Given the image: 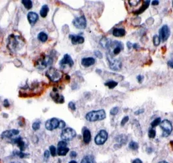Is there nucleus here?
Instances as JSON below:
<instances>
[{"instance_id": "nucleus-28", "label": "nucleus", "mask_w": 173, "mask_h": 163, "mask_svg": "<svg viewBox=\"0 0 173 163\" xmlns=\"http://www.w3.org/2000/svg\"><path fill=\"white\" fill-rule=\"evenodd\" d=\"M22 3L27 9H30L33 7V3L30 0H22Z\"/></svg>"}, {"instance_id": "nucleus-29", "label": "nucleus", "mask_w": 173, "mask_h": 163, "mask_svg": "<svg viewBox=\"0 0 173 163\" xmlns=\"http://www.w3.org/2000/svg\"><path fill=\"white\" fill-rule=\"evenodd\" d=\"M129 148L132 150H137L139 149V144L137 142H135L134 141H132L130 142L129 144Z\"/></svg>"}, {"instance_id": "nucleus-49", "label": "nucleus", "mask_w": 173, "mask_h": 163, "mask_svg": "<svg viewBox=\"0 0 173 163\" xmlns=\"http://www.w3.org/2000/svg\"><path fill=\"white\" fill-rule=\"evenodd\" d=\"M159 4V1H157V0H154V1H152V5H157Z\"/></svg>"}, {"instance_id": "nucleus-19", "label": "nucleus", "mask_w": 173, "mask_h": 163, "mask_svg": "<svg viewBox=\"0 0 173 163\" xmlns=\"http://www.w3.org/2000/svg\"><path fill=\"white\" fill-rule=\"evenodd\" d=\"M28 19L30 24H35L39 19V16L34 12H29L28 14Z\"/></svg>"}, {"instance_id": "nucleus-11", "label": "nucleus", "mask_w": 173, "mask_h": 163, "mask_svg": "<svg viewBox=\"0 0 173 163\" xmlns=\"http://www.w3.org/2000/svg\"><path fill=\"white\" fill-rule=\"evenodd\" d=\"M59 126V120L55 117L51 118L50 120L46 121L45 123V127L47 130H53L58 128Z\"/></svg>"}, {"instance_id": "nucleus-47", "label": "nucleus", "mask_w": 173, "mask_h": 163, "mask_svg": "<svg viewBox=\"0 0 173 163\" xmlns=\"http://www.w3.org/2000/svg\"><path fill=\"white\" fill-rule=\"evenodd\" d=\"M132 163H143V161L140 159H135L133 160Z\"/></svg>"}, {"instance_id": "nucleus-14", "label": "nucleus", "mask_w": 173, "mask_h": 163, "mask_svg": "<svg viewBox=\"0 0 173 163\" xmlns=\"http://www.w3.org/2000/svg\"><path fill=\"white\" fill-rule=\"evenodd\" d=\"M51 97L52 98V99L55 101V103H63L65 101V98H64L63 95H59L58 92H57V91H55L53 89V91L52 93H51Z\"/></svg>"}, {"instance_id": "nucleus-51", "label": "nucleus", "mask_w": 173, "mask_h": 163, "mask_svg": "<svg viewBox=\"0 0 173 163\" xmlns=\"http://www.w3.org/2000/svg\"><path fill=\"white\" fill-rule=\"evenodd\" d=\"M69 163H78V162H76V160H71V161L69 162Z\"/></svg>"}, {"instance_id": "nucleus-34", "label": "nucleus", "mask_w": 173, "mask_h": 163, "mask_svg": "<svg viewBox=\"0 0 173 163\" xmlns=\"http://www.w3.org/2000/svg\"><path fill=\"white\" fill-rule=\"evenodd\" d=\"M49 151H50V154L51 155V156L53 157L56 156L57 149L54 145H51V146L49 147Z\"/></svg>"}, {"instance_id": "nucleus-36", "label": "nucleus", "mask_w": 173, "mask_h": 163, "mask_svg": "<svg viewBox=\"0 0 173 163\" xmlns=\"http://www.w3.org/2000/svg\"><path fill=\"white\" fill-rule=\"evenodd\" d=\"M128 121H129V116H124V117H123V119L122 120V121H121L120 125L122 126V127H124Z\"/></svg>"}, {"instance_id": "nucleus-26", "label": "nucleus", "mask_w": 173, "mask_h": 163, "mask_svg": "<svg viewBox=\"0 0 173 163\" xmlns=\"http://www.w3.org/2000/svg\"><path fill=\"white\" fill-rule=\"evenodd\" d=\"M116 140H117V141L118 143H120V144H125L128 140L126 136L124 134L118 136V137H117V138H116Z\"/></svg>"}, {"instance_id": "nucleus-45", "label": "nucleus", "mask_w": 173, "mask_h": 163, "mask_svg": "<svg viewBox=\"0 0 173 163\" xmlns=\"http://www.w3.org/2000/svg\"><path fill=\"white\" fill-rule=\"evenodd\" d=\"M132 47L135 49V50H138V49H139V48H140V46H139V45L138 44H137V43H135V44H133V46H132Z\"/></svg>"}, {"instance_id": "nucleus-31", "label": "nucleus", "mask_w": 173, "mask_h": 163, "mask_svg": "<svg viewBox=\"0 0 173 163\" xmlns=\"http://www.w3.org/2000/svg\"><path fill=\"white\" fill-rule=\"evenodd\" d=\"M160 38L159 37V36L157 35H155L153 37V44H154L155 46H157L159 45L160 44Z\"/></svg>"}, {"instance_id": "nucleus-53", "label": "nucleus", "mask_w": 173, "mask_h": 163, "mask_svg": "<svg viewBox=\"0 0 173 163\" xmlns=\"http://www.w3.org/2000/svg\"><path fill=\"white\" fill-rule=\"evenodd\" d=\"M10 163H20V162H16V161H13V162H10Z\"/></svg>"}, {"instance_id": "nucleus-35", "label": "nucleus", "mask_w": 173, "mask_h": 163, "mask_svg": "<svg viewBox=\"0 0 173 163\" xmlns=\"http://www.w3.org/2000/svg\"><path fill=\"white\" fill-rule=\"evenodd\" d=\"M118 111H119V108L117 107H113V108H111V110H110V114L112 115H117L118 112Z\"/></svg>"}, {"instance_id": "nucleus-46", "label": "nucleus", "mask_w": 173, "mask_h": 163, "mask_svg": "<svg viewBox=\"0 0 173 163\" xmlns=\"http://www.w3.org/2000/svg\"><path fill=\"white\" fill-rule=\"evenodd\" d=\"M167 65H169L170 68L173 69V61H172V60H169V61H168V62H167Z\"/></svg>"}, {"instance_id": "nucleus-6", "label": "nucleus", "mask_w": 173, "mask_h": 163, "mask_svg": "<svg viewBox=\"0 0 173 163\" xmlns=\"http://www.w3.org/2000/svg\"><path fill=\"white\" fill-rule=\"evenodd\" d=\"M108 138V133L105 130H101L98 132L95 138V142L96 145H100L104 144Z\"/></svg>"}, {"instance_id": "nucleus-33", "label": "nucleus", "mask_w": 173, "mask_h": 163, "mask_svg": "<svg viewBox=\"0 0 173 163\" xmlns=\"http://www.w3.org/2000/svg\"><path fill=\"white\" fill-rule=\"evenodd\" d=\"M41 122H35L33 123L32 125V128H33V130L36 131V130H38L39 129H40L41 127Z\"/></svg>"}, {"instance_id": "nucleus-48", "label": "nucleus", "mask_w": 173, "mask_h": 163, "mask_svg": "<svg viewBox=\"0 0 173 163\" xmlns=\"http://www.w3.org/2000/svg\"><path fill=\"white\" fill-rule=\"evenodd\" d=\"M126 45H127V47H128V49H131V48H132V47L133 44H132V43H131V42L128 41Z\"/></svg>"}, {"instance_id": "nucleus-3", "label": "nucleus", "mask_w": 173, "mask_h": 163, "mask_svg": "<svg viewBox=\"0 0 173 163\" xmlns=\"http://www.w3.org/2000/svg\"><path fill=\"white\" fill-rule=\"evenodd\" d=\"M107 60L109 62V68L113 71H118L120 70V69L122 68V63L121 61L118 60H116L113 57L111 56V54L109 52L107 53Z\"/></svg>"}, {"instance_id": "nucleus-41", "label": "nucleus", "mask_w": 173, "mask_h": 163, "mask_svg": "<svg viewBox=\"0 0 173 163\" xmlns=\"http://www.w3.org/2000/svg\"><path fill=\"white\" fill-rule=\"evenodd\" d=\"M144 112H145L144 109H139L137 111H135V112H134V114L138 115L141 114V113H144Z\"/></svg>"}, {"instance_id": "nucleus-42", "label": "nucleus", "mask_w": 173, "mask_h": 163, "mask_svg": "<svg viewBox=\"0 0 173 163\" xmlns=\"http://www.w3.org/2000/svg\"><path fill=\"white\" fill-rule=\"evenodd\" d=\"M49 155H50V153H49V151H48V150L45 151V152H44V157H45V159H48L49 157Z\"/></svg>"}, {"instance_id": "nucleus-18", "label": "nucleus", "mask_w": 173, "mask_h": 163, "mask_svg": "<svg viewBox=\"0 0 173 163\" xmlns=\"http://www.w3.org/2000/svg\"><path fill=\"white\" fill-rule=\"evenodd\" d=\"M72 43L74 45L77 44H82L85 41V39L80 35H70Z\"/></svg>"}, {"instance_id": "nucleus-54", "label": "nucleus", "mask_w": 173, "mask_h": 163, "mask_svg": "<svg viewBox=\"0 0 173 163\" xmlns=\"http://www.w3.org/2000/svg\"><path fill=\"white\" fill-rule=\"evenodd\" d=\"M172 7H173V1H172Z\"/></svg>"}, {"instance_id": "nucleus-20", "label": "nucleus", "mask_w": 173, "mask_h": 163, "mask_svg": "<svg viewBox=\"0 0 173 163\" xmlns=\"http://www.w3.org/2000/svg\"><path fill=\"white\" fill-rule=\"evenodd\" d=\"M126 30L124 28H115L113 31V36L116 37H122L126 35Z\"/></svg>"}, {"instance_id": "nucleus-4", "label": "nucleus", "mask_w": 173, "mask_h": 163, "mask_svg": "<svg viewBox=\"0 0 173 163\" xmlns=\"http://www.w3.org/2000/svg\"><path fill=\"white\" fill-rule=\"evenodd\" d=\"M160 127L163 130V137H168L172 131V125L169 120H165L160 123Z\"/></svg>"}, {"instance_id": "nucleus-25", "label": "nucleus", "mask_w": 173, "mask_h": 163, "mask_svg": "<svg viewBox=\"0 0 173 163\" xmlns=\"http://www.w3.org/2000/svg\"><path fill=\"white\" fill-rule=\"evenodd\" d=\"M37 38H38L39 40L42 42V43H45V42L48 40V35H47V34L44 33V32H40L38 35Z\"/></svg>"}, {"instance_id": "nucleus-22", "label": "nucleus", "mask_w": 173, "mask_h": 163, "mask_svg": "<svg viewBox=\"0 0 173 163\" xmlns=\"http://www.w3.org/2000/svg\"><path fill=\"white\" fill-rule=\"evenodd\" d=\"M100 44L103 48H109V47H111V41L110 40H109L107 38L103 37L100 40Z\"/></svg>"}, {"instance_id": "nucleus-23", "label": "nucleus", "mask_w": 173, "mask_h": 163, "mask_svg": "<svg viewBox=\"0 0 173 163\" xmlns=\"http://www.w3.org/2000/svg\"><path fill=\"white\" fill-rule=\"evenodd\" d=\"M81 163H95V157L92 155H88L83 158Z\"/></svg>"}, {"instance_id": "nucleus-10", "label": "nucleus", "mask_w": 173, "mask_h": 163, "mask_svg": "<svg viewBox=\"0 0 173 163\" xmlns=\"http://www.w3.org/2000/svg\"><path fill=\"white\" fill-rule=\"evenodd\" d=\"M72 23L73 25L78 29H83L86 26V20L85 16H81L74 18L72 21Z\"/></svg>"}, {"instance_id": "nucleus-13", "label": "nucleus", "mask_w": 173, "mask_h": 163, "mask_svg": "<svg viewBox=\"0 0 173 163\" xmlns=\"http://www.w3.org/2000/svg\"><path fill=\"white\" fill-rule=\"evenodd\" d=\"M19 130L17 129H12V130H8L4 131L2 133L1 135V137L2 138H11L14 136L18 135L19 134Z\"/></svg>"}, {"instance_id": "nucleus-9", "label": "nucleus", "mask_w": 173, "mask_h": 163, "mask_svg": "<svg viewBox=\"0 0 173 163\" xmlns=\"http://www.w3.org/2000/svg\"><path fill=\"white\" fill-rule=\"evenodd\" d=\"M69 151V148L67 147V143L65 141L59 142L57 148V154L59 156H65Z\"/></svg>"}, {"instance_id": "nucleus-32", "label": "nucleus", "mask_w": 173, "mask_h": 163, "mask_svg": "<svg viewBox=\"0 0 173 163\" xmlns=\"http://www.w3.org/2000/svg\"><path fill=\"white\" fill-rule=\"evenodd\" d=\"M148 137L150 138H154L155 137V135H156V132H155V130L151 128V129H150L149 130H148Z\"/></svg>"}, {"instance_id": "nucleus-38", "label": "nucleus", "mask_w": 173, "mask_h": 163, "mask_svg": "<svg viewBox=\"0 0 173 163\" xmlns=\"http://www.w3.org/2000/svg\"><path fill=\"white\" fill-rule=\"evenodd\" d=\"M94 53H95V55L96 57H97L98 58H99V59H102V58L103 56H102V52H101L100 51H99V50H96V51L94 52Z\"/></svg>"}, {"instance_id": "nucleus-8", "label": "nucleus", "mask_w": 173, "mask_h": 163, "mask_svg": "<svg viewBox=\"0 0 173 163\" xmlns=\"http://www.w3.org/2000/svg\"><path fill=\"white\" fill-rule=\"evenodd\" d=\"M170 35V30L167 25L163 26L159 30V37L163 42L166 41Z\"/></svg>"}, {"instance_id": "nucleus-44", "label": "nucleus", "mask_w": 173, "mask_h": 163, "mask_svg": "<svg viewBox=\"0 0 173 163\" xmlns=\"http://www.w3.org/2000/svg\"><path fill=\"white\" fill-rule=\"evenodd\" d=\"M3 105H4V107H6V108H8V107H9V106H10V104H9V103L8 100L5 99V100L4 101Z\"/></svg>"}, {"instance_id": "nucleus-24", "label": "nucleus", "mask_w": 173, "mask_h": 163, "mask_svg": "<svg viewBox=\"0 0 173 163\" xmlns=\"http://www.w3.org/2000/svg\"><path fill=\"white\" fill-rule=\"evenodd\" d=\"M49 12V7L47 5H44L40 11V14L43 18H45L48 15Z\"/></svg>"}, {"instance_id": "nucleus-2", "label": "nucleus", "mask_w": 173, "mask_h": 163, "mask_svg": "<svg viewBox=\"0 0 173 163\" xmlns=\"http://www.w3.org/2000/svg\"><path fill=\"white\" fill-rule=\"evenodd\" d=\"M46 75L51 81L56 82H59L62 78L63 74L60 71L57 70V69L51 67L47 71Z\"/></svg>"}, {"instance_id": "nucleus-52", "label": "nucleus", "mask_w": 173, "mask_h": 163, "mask_svg": "<svg viewBox=\"0 0 173 163\" xmlns=\"http://www.w3.org/2000/svg\"><path fill=\"white\" fill-rule=\"evenodd\" d=\"M158 163H168L167 161H165V160H162V161H159Z\"/></svg>"}, {"instance_id": "nucleus-17", "label": "nucleus", "mask_w": 173, "mask_h": 163, "mask_svg": "<svg viewBox=\"0 0 173 163\" xmlns=\"http://www.w3.org/2000/svg\"><path fill=\"white\" fill-rule=\"evenodd\" d=\"M12 142L18 145L20 149V151H24L25 148H26V144H25L23 139H22V138L21 137L14 138V139L12 140Z\"/></svg>"}, {"instance_id": "nucleus-50", "label": "nucleus", "mask_w": 173, "mask_h": 163, "mask_svg": "<svg viewBox=\"0 0 173 163\" xmlns=\"http://www.w3.org/2000/svg\"><path fill=\"white\" fill-rule=\"evenodd\" d=\"M147 151L148 153H151L152 151V149L151 147L148 148V149H147Z\"/></svg>"}, {"instance_id": "nucleus-40", "label": "nucleus", "mask_w": 173, "mask_h": 163, "mask_svg": "<svg viewBox=\"0 0 173 163\" xmlns=\"http://www.w3.org/2000/svg\"><path fill=\"white\" fill-rule=\"evenodd\" d=\"M137 80L138 81V82L139 84H141L143 82V80H144V76L143 75H138L137 76Z\"/></svg>"}, {"instance_id": "nucleus-15", "label": "nucleus", "mask_w": 173, "mask_h": 163, "mask_svg": "<svg viewBox=\"0 0 173 163\" xmlns=\"http://www.w3.org/2000/svg\"><path fill=\"white\" fill-rule=\"evenodd\" d=\"M83 140L85 144H89L91 140V133L86 127H84L83 129Z\"/></svg>"}, {"instance_id": "nucleus-21", "label": "nucleus", "mask_w": 173, "mask_h": 163, "mask_svg": "<svg viewBox=\"0 0 173 163\" xmlns=\"http://www.w3.org/2000/svg\"><path fill=\"white\" fill-rule=\"evenodd\" d=\"M150 1H145L144 3H143V5L140 7L139 9L137 10V11H134L133 12V13L136 14H139L143 13L146 9H148V7L150 5Z\"/></svg>"}, {"instance_id": "nucleus-5", "label": "nucleus", "mask_w": 173, "mask_h": 163, "mask_svg": "<svg viewBox=\"0 0 173 163\" xmlns=\"http://www.w3.org/2000/svg\"><path fill=\"white\" fill-rule=\"evenodd\" d=\"M76 130L72 129V128L68 127L64 129L61 132V137L64 141H70L76 137Z\"/></svg>"}, {"instance_id": "nucleus-43", "label": "nucleus", "mask_w": 173, "mask_h": 163, "mask_svg": "<svg viewBox=\"0 0 173 163\" xmlns=\"http://www.w3.org/2000/svg\"><path fill=\"white\" fill-rule=\"evenodd\" d=\"M77 157V153L76 151H72L70 153V157L72 158V159H75V158Z\"/></svg>"}, {"instance_id": "nucleus-12", "label": "nucleus", "mask_w": 173, "mask_h": 163, "mask_svg": "<svg viewBox=\"0 0 173 163\" xmlns=\"http://www.w3.org/2000/svg\"><path fill=\"white\" fill-rule=\"evenodd\" d=\"M74 61L72 58H71V56L69 54H65L63 58L61 60L59 64L61 66H65V65H68L70 67H72L74 65Z\"/></svg>"}, {"instance_id": "nucleus-27", "label": "nucleus", "mask_w": 173, "mask_h": 163, "mask_svg": "<svg viewBox=\"0 0 173 163\" xmlns=\"http://www.w3.org/2000/svg\"><path fill=\"white\" fill-rule=\"evenodd\" d=\"M104 85L105 86H107L109 89H113L115 88L116 86H117L118 82L114 80H109L108 82H105L104 84Z\"/></svg>"}, {"instance_id": "nucleus-7", "label": "nucleus", "mask_w": 173, "mask_h": 163, "mask_svg": "<svg viewBox=\"0 0 173 163\" xmlns=\"http://www.w3.org/2000/svg\"><path fill=\"white\" fill-rule=\"evenodd\" d=\"M51 64H52V58L49 56H45L36 61L35 67L39 69H44Z\"/></svg>"}, {"instance_id": "nucleus-37", "label": "nucleus", "mask_w": 173, "mask_h": 163, "mask_svg": "<svg viewBox=\"0 0 173 163\" xmlns=\"http://www.w3.org/2000/svg\"><path fill=\"white\" fill-rule=\"evenodd\" d=\"M68 107L70 110H72V111H75L76 110L75 103H73V102H70L68 103Z\"/></svg>"}, {"instance_id": "nucleus-16", "label": "nucleus", "mask_w": 173, "mask_h": 163, "mask_svg": "<svg viewBox=\"0 0 173 163\" xmlns=\"http://www.w3.org/2000/svg\"><path fill=\"white\" fill-rule=\"evenodd\" d=\"M96 60L95 58L89 57V58H84L81 60V65L85 67H89L95 63Z\"/></svg>"}, {"instance_id": "nucleus-39", "label": "nucleus", "mask_w": 173, "mask_h": 163, "mask_svg": "<svg viewBox=\"0 0 173 163\" xmlns=\"http://www.w3.org/2000/svg\"><path fill=\"white\" fill-rule=\"evenodd\" d=\"M65 126H66V123L65 122H64V121H63V120L59 121V128H60V129H63V128L65 127Z\"/></svg>"}, {"instance_id": "nucleus-30", "label": "nucleus", "mask_w": 173, "mask_h": 163, "mask_svg": "<svg viewBox=\"0 0 173 163\" xmlns=\"http://www.w3.org/2000/svg\"><path fill=\"white\" fill-rule=\"evenodd\" d=\"M161 122H162V120H161V117H157L155 119L152 121V122L151 123V127L152 129H154V127H157V125H159Z\"/></svg>"}, {"instance_id": "nucleus-1", "label": "nucleus", "mask_w": 173, "mask_h": 163, "mask_svg": "<svg viewBox=\"0 0 173 163\" xmlns=\"http://www.w3.org/2000/svg\"><path fill=\"white\" fill-rule=\"evenodd\" d=\"M106 117V113L104 110H93L88 112L85 115V119L91 122L102 121Z\"/></svg>"}]
</instances>
